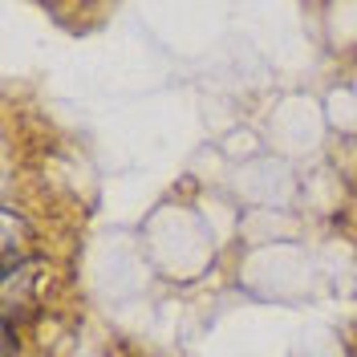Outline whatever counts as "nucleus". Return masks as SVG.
<instances>
[{
    "label": "nucleus",
    "mask_w": 357,
    "mask_h": 357,
    "mask_svg": "<svg viewBox=\"0 0 357 357\" xmlns=\"http://www.w3.org/2000/svg\"><path fill=\"white\" fill-rule=\"evenodd\" d=\"M4 357H17V337H13V325H4Z\"/></svg>",
    "instance_id": "nucleus-1"
}]
</instances>
